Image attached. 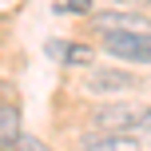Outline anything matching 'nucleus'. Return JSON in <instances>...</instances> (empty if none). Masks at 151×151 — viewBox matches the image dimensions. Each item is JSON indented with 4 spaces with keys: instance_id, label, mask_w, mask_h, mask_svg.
I'll return each instance as SVG.
<instances>
[{
    "instance_id": "f257e3e1",
    "label": "nucleus",
    "mask_w": 151,
    "mask_h": 151,
    "mask_svg": "<svg viewBox=\"0 0 151 151\" xmlns=\"http://www.w3.org/2000/svg\"><path fill=\"white\" fill-rule=\"evenodd\" d=\"M139 111H143V104H135V99L96 104V107H91V115H88V127H91V131H104V135H131Z\"/></svg>"
},
{
    "instance_id": "f03ea898",
    "label": "nucleus",
    "mask_w": 151,
    "mask_h": 151,
    "mask_svg": "<svg viewBox=\"0 0 151 151\" xmlns=\"http://www.w3.org/2000/svg\"><path fill=\"white\" fill-rule=\"evenodd\" d=\"M99 44L107 56H119L131 64H151V32H99Z\"/></svg>"
},
{
    "instance_id": "7ed1b4c3",
    "label": "nucleus",
    "mask_w": 151,
    "mask_h": 151,
    "mask_svg": "<svg viewBox=\"0 0 151 151\" xmlns=\"http://www.w3.org/2000/svg\"><path fill=\"white\" fill-rule=\"evenodd\" d=\"M91 32H151V20L139 8H127V12H91L88 16Z\"/></svg>"
},
{
    "instance_id": "20e7f679",
    "label": "nucleus",
    "mask_w": 151,
    "mask_h": 151,
    "mask_svg": "<svg viewBox=\"0 0 151 151\" xmlns=\"http://www.w3.org/2000/svg\"><path fill=\"white\" fill-rule=\"evenodd\" d=\"M83 83H88L91 91H135V88H143V80L139 76H131V72H119V68H96V72H88L83 76Z\"/></svg>"
},
{
    "instance_id": "39448f33",
    "label": "nucleus",
    "mask_w": 151,
    "mask_h": 151,
    "mask_svg": "<svg viewBox=\"0 0 151 151\" xmlns=\"http://www.w3.org/2000/svg\"><path fill=\"white\" fill-rule=\"evenodd\" d=\"M76 151H143V139L135 135H104V131H83Z\"/></svg>"
},
{
    "instance_id": "423d86ee",
    "label": "nucleus",
    "mask_w": 151,
    "mask_h": 151,
    "mask_svg": "<svg viewBox=\"0 0 151 151\" xmlns=\"http://www.w3.org/2000/svg\"><path fill=\"white\" fill-rule=\"evenodd\" d=\"M20 139V107L16 104H0V151L12 147Z\"/></svg>"
},
{
    "instance_id": "0eeeda50",
    "label": "nucleus",
    "mask_w": 151,
    "mask_h": 151,
    "mask_svg": "<svg viewBox=\"0 0 151 151\" xmlns=\"http://www.w3.org/2000/svg\"><path fill=\"white\" fill-rule=\"evenodd\" d=\"M52 52H56V56H64L68 64H91V48H83V44H76V48L68 44V48H60V40H56Z\"/></svg>"
},
{
    "instance_id": "6e6552de",
    "label": "nucleus",
    "mask_w": 151,
    "mask_h": 151,
    "mask_svg": "<svg viewBox=\"0 0 151 151\" xmlns=\"http://www.w3.org/2000/svg\"><path fill=\"white\" fill-rule=\"evenodd\" d=\"M131 135H135V139H151V104L139 111V119H135V127H131Z\"/></svg>"
},
{
    "instance_id": "1a4fd4ad",
    "label": "nucleus",
    "mask_w": 151,
    "mask_h": 151,
    "mask_svg": "<svg viewBox=\"0 0 151 151\" xmlns=\"http://www.w3.org/2000/svg\"><path fill=\"white\" fill-rule=\"evenodd\" d=\"M16 143H20L24 151H52L48 143H40V139H32V135H20V139H16Z\"/></svg>"
},
{
    "instance_id": "9d476101",
    "label": "nucleus",
    "mask_w": 151,
    "mask_h": 151,
    "mask_svg": "<svg viewBox=\"0 0 151 151\" xmlns=\"http://www.w3.org/2000/svg\"><path fill=\"white\" fill-rule=\"evenodd\" d=\"M68 8L76 16H91V0H68Z\"/></svg>"
},
{
    "instance_id": "9b49d317",
    "label": "nucleus",
    "mask_w": 151,
    "mask_h": 151,
    "mask_svg": "<svg viewBox=\"0 0 151 151\" xmlns=\"http://www.w3.org/2000/svg\"><path fill=\"white\" fill-rule=\"evenodd\" d=\"M111 4H119V8H147L151 0H111Z\"/></svg>"
},
{
    "instance_id": "f8f14e48",
    "label": "nucleus",
    "mask_w": 151,
    "mask_h": 151,
    "mask_svg": "<svg viewBox=\"0 0 151 151\" xmlns=\"http://www.w3.org/2000/svg\"><path fill=\"white\" fill-rule=\"evenodd\" d=\"M0 99H4V104H12V99H16V91H12V83H0Z\"/></svg>"
}]
</instances>
